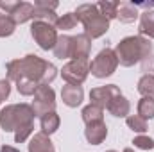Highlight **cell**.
I'll return each mask as SVG.
<instances>
[{"label":"cell","mask_w":154,"mask_h":152,"mask_svg":"<svg viewBox=\"0 0 154 152\" xmlns=\"http://www.w3.org/2000/svg\"><path fill=\"white\" fill-rule=\"evenodd\" d=\"M14 122H16L14 104H9V106H5V108L0 109V127L5 132H13L14 131Z\"/></svg>","instance_id":"ffe728a7"},{"label":"cell","mask_w":154,"mask_h":152,"mask_svg":"<svg viewBox=\"0 0 154 152\" xmlns=\"http://www.w3.org/2000/svg\"><path fill=\"white\" fill-rule=\"evenodd\" d=\"M77 23H79V18H77L75 13H66V14H63V16L57 18L56 29H59V31H70V29H75Z\"/></svg>","instance_id":"4316f807"},{"label":"cell","mask_w":154,"mask_h":152,"mask_svg":"<svg viewBox=\"0 0 154 152\" xmlns=\"http://www.w3.org/2000/svg\"><path fill=\"white\" fill-rule=\"evenodd\" d=\"M61 99H63V104L68 106V108H77L81 106L82 99H84V91H82V86H74V84H66L61 88Z\"/></svg>","instance_id":"7c38bea8"},{"label":"cell","mask_w":154,"mask_h":152,"mask_svg":"<svg viewBox=\"0 0 154 152\" xmlns=\"http://www.w3.org/2000/svg\"><path fill=\"white\" fill-rule=\"evenodd\" d=\"M75 14L84 25V34H88L91 39L100 38L109 31V20L99 11L97 4H81Z\"/></svg>","instance_id":"3957f363"},{"label":"cell","mask_w":154,"mask_h":152,"mask_svg":"<svg viewBox=\"0 0 154 152\" xmlns=\"http://www.w3.org/2000/svg\"><path fill=\"white\" fill-rule=\"evenodd\" d=\"M31 36L34 41L39 45V48L43 50H54L56 43H57V29L47 22H32L31 25Z\"/></svg>","instance_id":"8992f818"},{"label":"cell","mask_w":154,"mask_h":152,"mask_svg":"<svg viewBox=\"0 0 154 152\" xmlns=\"http://www.w3.org/2000/svg\"><path fill=\"white\" fill-rule=\"evenodd\" d=\"M125 122H127V127H129L131 131H134V132L143 134V132L147 131V120H143V118L138 116V114H131V116H127Z\"/></svg>","instance_id":"83f0119b"},{"label":"cell","mask_w":154,"mask_h":152,"mask_svg":"<svg viewBox=\"0 0 154 152\" xmlns=\"http://www.w3.org/2000/svg\"><path fill=\"white\" fill-rule=\"evenodd\" d=\"M91 52V38L88 34L72 36V61H88Z\"/></svg>","instance_id":"30bf717a"},{"label":"cell","mask_w":154,"mask_h":152,"mask_svg":"<svg viewBox=\"0 0 154 152\" xmlns=\"http://www.w3.org/2000/svg\"><path fill=\"white\" fill-rule=\"evenodd\" d=\"M152 52V43L151 39L142 38V36H127L120 39V43L115 47V54L118 57V65L122 66H134L136 63L143 61L149 57Z\"/></svg>","instance_id":"7a4b0ae2"},{"label":"cell","mask_w":154,"mask_h":152,"mask_svg":"<svg viewBox=\"0 0 154 152\" xmlns=\"http://www.w3.org/2000/svg\"><path fill=\"white\" fill-rule=\"evenodd\" d=\"M54 56L59 59H70L72 57V36L61 34L54 47Z\"/></svg>","instance_id":"d6986e66"},{"label":"cell","mask_w":154,"mask_h":152,"mask_svg":"<svg viewBox=\"0 0 154 152\" xmlns=\"http://www.w3.org/2000/svg\"><path fill=\"white\" fill-rule=\"evenodd\" d=\"M32 97H34V100H32L31 108L36 116H43L47 113L56 111V91L50 86H39Z\"/></svg>","instance_id":"52a82bcc"},{"label":"cell","mask_w":154,"mask_h":152,"mask_svg":"<svg viewBox=\"0 0 154 152\" xmlns=\"http://www.w3.org/2000/svg\"><path fill=\"white\" fill-rule=\"evenodd\" d=\"M118 66V57H116L113 48H102L95 59L90 63V72L91 75L97 79H106V77L113 75Z\"/></svg>","instance_id":"5b68a950"},{"label":"cell","mask_w":154,"mask_h":152,"mask_svg":"<svg viewBox=\"0 0 154 152\" xmlns=\"http://www.w3.org/2000/svg\"><path fill=\"white\" fill-rule=\"evenodd\" d=\"M136 90H138L140 95H143V97H152L154 99V75L152 74H145V75L140 77Z\"/></svg>","instance_id":"603a6c76"},{"label":"cell","mask_w":154,"mask_h":152,"mask_svg":"<svg viewBox=\"0 0 154 152\" xmlns=\"http://www.w3.org/2000/svg\"><path fill=\"white\" fill-rule=\"evenodd\" d=\"M108 136V125L104 122H95L88 123L84 129V138L90 145H100Z\"/></svg>","instance_id":"8fae6325"},{"label":"cell","mask_w":154,"mask_h":152,"mask_svg":"<svg viewBox=\"0 0 154 152\" xmlns=\"http://www.w3.org/2000/svg\"><path fill=\"white\" fill-rule=\"evenodd\" d=\"M59 123H61V118H59V114L56 113V111H52V113H47V114H43V116H39L41 132H43V134H47V136L54 134V132L59 129Z\"/></svg>","instance_id":"ac0fdd59"},{"label":"cell","mask_w":154,"mask_h":152,"mask_svg":"<svg viewBox=\"0 0 154 152\" xmlns=\"http://www.w3.org/2000/svg\"><path fill=\"white\" fill-rule=\"evenodd\" d=\"M138 36L147 39H154V11H145L140 14V25H138Z\"/></svg>","instance_id":"2e32d148"},{"label":"cell","mask_w":154,"mask_h":152,"mask_svg":"<svg viewBox=\"0 0 154 152\" xmlns=\"http://www.w3.org/2000/svg\"><path fill=\"white\" fill-rule=\"evenodd\" d=\"M32 13H34V5L32 4H29V2H18L16 7H14V11L11 13V18L14 20L16 25L18 23L22 25V23L32 20Z\"/></svg>","instance_id":"9a60e30c"},{"label":"cell","mask_w":154,"mask_h":152,"mask_svg":"<svg viewBox=\"0 0 154 152\" xmlns=\"http://www.w3.org/2000/svg\"><path fill=\"white\" fill-rule=\"evenodd\" d=\"M108 111H109V114H113V116H116V118H127V114H129V111H131V104H129V100L120 93V95H116L115 99L109 102V106L106 108Z\"/></svg>","instance_id":"5bb4252c"},{"label":"cell","mask_w":154,"mask_h":152,"mask_svg":"<svg viewBox=\"0 0 154 152\" xmlns=\"http://www.w3.org/2000/svg\"><path fill=\"white\" fill-rule=\"evenodd\" d=\"M106 152H116V150H106Z\"/></svg>","instance_id":"836d02e7"},{"label":"cell","mask_w":154,"mask_h":152,"mask_svg":"<svg viewBox=\"0 0 154 152\" xmlns=\"http://www.w3.org/2000/svg\"><path fill=\"white\" fill-rule=\"evenodd\" d=\"M5 72L9 82L31 81L38 86H48L57 77V68L36 54H27L25 57L9 61L5 65Z\"/></svg>","instance_id":"6da1fadb"},{"label":"cell","mask_w":154,"mask_h":152,"mask_svg":"<svg viewBox=\"0 0 154 152\" xmlns=\"http://www.w3.org/2000/svg\"><path fill=\"white\" fill-rule=\"evenodd\" d=\"M138 116L143 120H152L154 118V99L152 97H142L138 102Z\"/></svg>","instance_id":"d4e9b609"},{"label":"cell","mask_w":154,"mask_h":152,"mask_svg":"<svg viewBox=\"0 0 154 152\" xmlns=\"http://www.w3.org/2000/svg\"><path fill=\"white\" fill-rule=\"evenodd\" d=\"M0 152H20L16 147H11V145H2L0 147Z\"/></svg>","instance_id":"1f68e13d"},{"label":"cell","mask_w":154,"mask_h":152,"mask_svg":"<svg viewBox=\"0 0 154 152\" xmlns=\"http://www.w3.org/2000/svg\"><path fill=\"white\" fill-rule=\"evenodd\" d=\"M140 16L138 13V7L134 2H127V0H118V13H116V18L122 22V23H131L134 22L136 18Z\"/></svg>","instance_id":"4fadbf2b"},{"label":"cell","mask_w":154,"mask_h":152,"mask_svg":"<svg viewBox=\"0 0 154 152\" xmlns=\"http://www.w3.org/2000/svg\"><path fill=\"white\" fill-rule=\"evenodd\" d=\"M122 152H134V150H133V149H124Z\"/></svg>","instance_id":"d6a6232c"},{"label":"cell","mask_w":154,"mask_h":152,"mask_svg":"<svg viewBox=\"0 0 154 152\" xmlns=\"http://www.w3.org/2000/svg\"><path fill=\"white\" fill-rule=\"evenodd\" d=\"M97 7L111 22L116 18V13H118V0H100V2H97Z\"/></svg>","instance_id":"cb8c5ba5"},{"label":"cell","mask_w":154,"mask_h":152,"mask_svg":"<svg viewBox=\"0 0 154 152\" xmlns=\"http://www.w3.org/2000/svg\"><path fill=\"white\" fill-rule=\"evenodd\" d=\"M14 114H16V125H14V141L23 143L29 140V136L34 131V118L36 114L32 111L31 104H14Z\"/></svg>","instance_id":"277c9868"},{"label":"cell","mask_w":154,"mask_h":152,"mask_svg":"<svg viewBox=\"0 0 154 152\" xmlns=\"http://www.w3.org/2000/svg\"><path fill=\"white\" fill-rule=\"evenodd\" d=\"M57 2H47V0H36L34 2V7H48V9H52V11H56L57 9Z\"/></svg>","instance_id":"4dcf8cb0"},{"label":"cell","mask_w":154,"mask_h":152,"mask_svg":"<svg viewBox=\"0 0 154 152\" xmlns=\"http://www.w3.org/2000/svg\"><path fill=\"white\" fill-rule=\"evenodd\" d=\"M133 143H134L136 149H142V150H152L154 149V140L152 138H149V136H145V134L134 136Z\"/></svg>","instance_id":"f1b7e54d"},{"label":"cell","mask_w":154,"mask_h":152,"mask_svg":"<svg viewBox=\"0 0 154 152\" xmlns=\"http://www.w3.org/2000/svg\"><path fill=\"white\" fill-rule=\"evenodd\" d=\"M82 116V122L88 125V123H95V122H104V109L93 106V104H88L86 108H82L81 111Z\"/></svg>","instance_id":"44dd1931"},{"label":"cell","mask_w":154,"mask_h":152,"mask_svg":"<svg viewBox=\"0 0 154 152\" xmlns=\"http://www.w3.org/2000/svg\"><path fill=\"white\" fill-rule=\"evenodd\" d=\"M11 93V82L7 79H0V104L9 97Z\"/></svg>","instance_id":"f546056e"},{"label":"cell","mask_w":154,"mask_h":152,"mask_svg":"<svg viewBox=\"0 0 154 152\" xmlns=\"http://www.w3.org/2000/svg\"><path fill=\"white\" fill-rule=\"evenodd\" d=\"M116 95H120V88L116 84H106V86L93 88L90 91V100H91L90 104H93L100 109H106Z\"/></svg>","instance_id":"9c48e42d"},{"label":"cell","mask_w":154,"mask_h":152,"mask_svg":"<svg viewBox=\"0 0 154 152\" xmlns=\"http://www.w3.org/2000/svg\"><path fill=\"white\" fill-rule=\"evenodd\" d=\"M90 74V63L88 61H68L63 70L61 75L66 81V84H74V86H81Z\"/></svg>","instance_id":"ba28073f"},{"label":"cell","mask_w":154,"mask_h":152,"mask_svg":"<svg viewBox=\"0 0 154 152\" xmlns=\"http://www.w3.org/2000/svg\"><path fill=\"white\" fill-rule=\"evenodd\" d=\"M14 31H16L14 20H13L9 14H5V13L0 11V38H7V36H11Z\"/></svg>","instance_id":"484cf974"},{"label":"cell","mask_w":154,"mask_h":152,"mask_svg":"<svg viewBox=\"0 0 154 152\" xmlns=\"http://www.w3.org/2000/svg\"><path fill=\"white\" fill-rule=\"evenodd\" d=\"M57 18H59V16L56 14V11H52V9H48V7H34L32 22H47V23H50V25L56 27Z\"/></svg>","instance_id":"7402d4cb"},{"label":"cell","mask_w":154,"mask_h":152,"mask_svg":"<svg viewBox=\"0 0 154 152\" xmlns=\"http://www.w3.org/2000/svg\"><path fill=\"white\" fill-rule=\"evenodd\" d=\"M29 152H56V149H54V143L50 141V138L47 134L38 132L29 141Z\"/></svg>","instance_id":"e0dca14e"}]
</instances>
